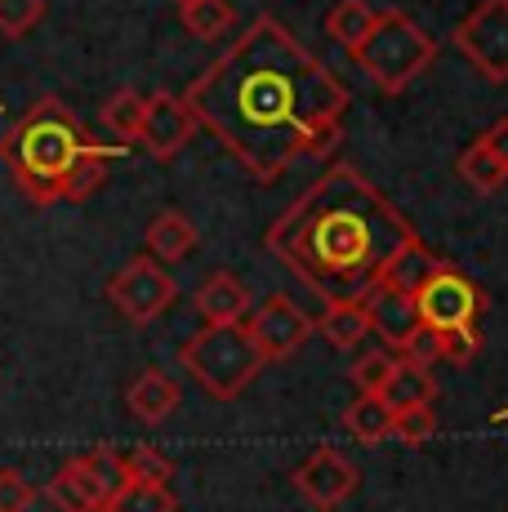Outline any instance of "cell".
<instances>
[{
  "instance_id": "obj_8",
  "label": "cell",
  "mask_w": 508,
  "mask_h": 512,
  "mask_svg": "<svg viewBox=\"0 0 508 512\" xmlns=\"http://www.w3.org/2000/svg\"><path fill=\"white\" fill-rule=\"evenodd\" d=\"M174 294H179V285H174V277L152 259V254L130 259L112 281H107L112 308L121 312L125 321H134V326H152L161 312H170Z\"/></svg>"
},
{
  "instance_id": "obj_25",
  "label": "cell",
  "mask_w": 508,
  "mask_h": 512,
  "mask_svg": "<svg viewBox=\"0 0 508 512\" xmlns=\"http://www.w3.org/2000/svg\"><path fill=\"white\" fill-rule=\"evenodd\" d=\"M107 512H179V499L170 486H156V481H125Z\"/></svg>"
},
{
  "instance_id": "obj_20",
  "label": "cell",
  "mask_w": 508,
  "mask_h": 512,
  "mask_svg": "<svg viewBox=\"0 0 508 512\" xmlns=\"http://www.w3.org/2000/svg\"><path fill=\"white\" fill-rule=\"evenodd\" d=\"M379 397H384L393 410L433 406V397H437V379H433V370H424V366H410V361L397 357L393 379L384 383V392H379Z\"/></svg>"
},
{
  "instance_id": "obj_21",
  "label": "cell",
  "mask_w": 508,
  "mask_h": 512,
  "mask_svg": "<svg viewBox=\"0 0 508 512\" xmlns=\"http://www.w3.org/2000/svg\"><path fill=\"white\" fill-rule=\"evenodd\" d=\"M375 14L379 9H370L366 0H335V9L326 14V36L353 54V49L370 36V27H375Z\"/></svg>"
},
{
  "instance_id": "obj_27",
  "label": "cell",
  "mask_w": 508,
  "mask_h": 512,
  "mask_svg": "<svg viewBox=\"0 0 508 512\" xmlns=\"http://www.w3.org/2000/svg\"><path fill=\"white\" fill-rule=\"evenodd\" d=\"M125 477H130V481H156V486H170L174 464L161 455V450L139 446V450H130V455H125Z\"/></svg>"
},
{
  "instance_id": "obj_16",
  "label": "cell",
  "mask_w": 508,
  "mask_h": 512,
  "mask_svg": "<svg viewBox=\"0 0 508 512\" xmlns=\"http://www.w3.org/2000/svg\"><path fill=\"white\" fill-rule=\"evenodd\" d=\"M143 245H148V254L156 263H179V259H188V254L197 250V228H192L188 214L161 210V214H152Z\"/></svg>"
},
{
  "instance_id": "obj_29",
  "label": "cell",
  "mask_w": 508,
  "mask_h": 512,
  "mask_svg": "<svg viewBox=\"0 0 508 512\" xmlns=\"http://www.w3.org/2000/svg\"><path fill=\"white\" fill-rule=\"evenodd\" d=\"M402 361L433 370L437 361H442V330H433V326H424V321H419V326L406 334V343H402Z\"/></svg>"
},
{
  "instance_id": "obj_2",
  "label": "cell",
  "mask_w": 508,
  "mask_h": 512,
  "mask_svg": "<svg viewBox=\"0 0 508 512\" xmlns=\"http://www.w3.org/2000/svg\"><path fill=\"white\" fill-rule=\"evenodd\" d=\"M415 236L406 214L357 165L335 161L268 228V250L326 303H366L393 254Z\"/></svg>"
},
{
  "instance_id": "obj_31",
  "label": "cell",
  "mask_w": 508,
  "mask_h": 512,
  "mask_svg": "<svg viewBox=\"0 0 508 512\" xmlns=\"http://www.w3.org/2000/svg\"><path fill=\"white\" fill-rule=\"evenodd\" d=\"M477 352H482V334H477V326L442 330V361H451V366H473Z\"/></svg>"
},
{
  "instance_id": "obj_17",
  "label": "cell",
  "mask_w": 508,
  "mask_h": 512,
  "mask_svg": "<svg viewBox=\"0 0 508 512\" xmlns=\"http://www.w3.org/2000/svg\"><path fill=\"white\" fill-rule=\"evenodd\" d=\"M437 268H446V259H437V254L415 236V241H406L402 250L393 254V263L384 268V277H379V281L393 285V290H402V294H410V299H415L419 285L433 277Z\"/></svg>"
},
{
  "instance_id": "obj_32",
  "label": "cell",
  "mask_w": 508,
  "mask_h": 512,
  "mask_svg": "<svg viewBox=\"0 0 508 512\" xmlns=\"http://www.w3.org/2000/svg\"><path fill=\"white\" fill-rule=\"evenodd\" d=\"M36 495H41V490L18 468H0V512H27L36 504Z\"/></svg>"
},
{
  "instance_id": "obj_4",
  "label": "cell",
  "mask_w": 508,
  "mask_h": 512,
  "mask_svg": "<svg viewBox=\"0 0 508 512\" xmlns=\"http://www.w3.org/2000/svg\"><path fill=\"white\" fill-rule=\"evenodd\" d=\"M179 361L214 401H237L254 383V374L268 366L263 352L254 348L246 321H223V326L197 330L179 348Z\"/></svg>"
},
{
  "instance_id": "obj_6",
  "label": "cell",
  "mask_w": 508,
  "mask_h": 512,
  "mask_svg": "<svg viewBox=\"0 0 508 512\" xmlns=\"http://www.w3.org/2000/svg\"><path fill=\"white\" fill-rule=\"evenodd\" d=\"M125 481H130L125 477V455L112 446H99L67 459L45 486V499L58 512H107Z\"/></svg>"
},
{
  "instance_id": "obj_14",
  "label": "cell",
  "mask_w": 508,
  "mask_h": 512,
  "mask_svg": "<svg viewBox=\"0 0 508 512\" xmlns=\"http://www.w3.org/2000/svg\"><path fill=\"white\" fill-rule=\"evenodd\" d=\"M179 401H183V392H179V383L170 379L165 370H143L139 379L125 388V406H130V415L139 419V423H148V428H156V423H165L179 410Z\"/></svg>"
},
{
  "instance_id": "obj_30",
  "label": "cell",
  "mask_w": 508,
  "mask_h": 512,
  "mask_svg": "<svg viewBox=\"0 0 508 512\" xmlns=\"http://www.w3.org/2000/svg\"><path fill=\"white\" fill-rule=\"evenodd\" d=\"M397 357L393 352H366V357L353 361V383L361 392H384V383L393 379Z\"/></svg>"
},
{
  "instance_id": "obj_15",
  "label": "cell",
  "mask_w": 508,
  "mask_h": 512,
  "mask_svg": "<svg viewBox=\"0 0 508 512\" xmlns=\"http://www.w3.org/2000/svg\"><path fill=\"white\" fill-rule=\"evenodd\" d=\"M192 303H197V312L205 317V326H223V321H241L250 312V290L232 272H210L197 285Z\"/></svg>"
},
{
  "instance_id": "obj_35",
  "label": "cell",
  "mask_w": 508,
  "mask_h": 512,
  "mask_svg": "<svg viewBox=\"0 0 508 512\" xmlns=\"http://www.w3.org/2000/svg\"><path fill=\"white\" fill-rule=\"evenodd\" d=\"M495 419H500V423H504V419H508V410H500V415H495Z\"/></svg>"
},
{
  "instance_id": "obj_1",
  "label": "cell",
  "mask_w": 508,
  "mask_h": 512,
  "mask_svg": "<svg viewBox=\"0 0 508 512\" xmlns=\"http://www.w3.org/2000/svg\"><path fill=\"white\" fill-rule=\"evenodd\" d=\"M183 103L254 179L272 183L304 156L335 152L353 94L277 18L259 14L188 85Z\"/></svg>"
},
{
  "instance_id": "obj_11",
  "label": "cell",
  "mask_w": 508,
  "mask_h": 512,
  "mask_svg": "<svg viewBox=\"0 0 508 512\" xmlns=\"http://www.w3.org/2000/svg\"><path fill=\"white\" fill-rule=\"evenodd\" d=\"M254 348L263 352V361H286L295 357L299 348L308 343L312 321L299 312V303H290L286 294H272L263 308H254V317L246 321Z\"/></svg>"
},
{
  "instance_id": "obj_26",
  "label": "cell",
  "mask_w": 508,
  "mask_h": 512,
  "mask_svg": "<svg viewBox=\"0 0 508 512\" xmlns=\"http://www.w3.org/2000/svg\"><path fill=\"white\" fill-rule=\"evenodd\" d=\"M45 18V0H0V36L18 41Z\"/></svg>"
},
{
  "instance_id": "obj_7",
  "label": "cell",
  "mask_w": 508,
  "mask_h": 512,
  "mask_svg": "<svg viewBox=\"0 0 508 512\" xmlns=\"http://www.w3.org/2000/svg\"><path fill=\"white\" fill-rule=\"evenodd\" d=\"M455 49L482 81L508 85V0H477L455 23Z\"/></svg>"
},
{
  "instance_id": "obj_34",
  "label": "cell",
  "mask_w": 508,
  "mask_h": 512,
  "mask_svg": "<svg viewBox=\"0 0 508 512\" xmlns=\"http://www.w3.org/2000/svg\"><path fill=\"white\" fill-rule=\"evenodd\" d=\"M174 5H179V9H188V5H197V0H174Z\"/></svg>"
},
{
  "instance_id": "obj_10",
  "label": "cell",
  "mask_w": 508,
  "mask_h": 512,
  "mask_svg": "<svg viewBox=\"0 0 508 512\" xmlns=\"http://www.w3.org/2000/svg\"><path fill=\"white\" fill-rule=\"evenodd\" d=\"M361 472L357 464L335 446H317L304 464L295 468V490L308 499L317 512H335L344 499H353Z\"/></svg>"
},
{
  "instance_id": "obj_13",
  "label": "cell",
  "mask_w": 508,
  "mask_h": 512,
  "mask_svg": "<svg viewBox=\"0 0 508 512\" xmlns=\"http://www.w3.org/2000/svg\"><path fill=\"white\" fill-rule=\"evenodd\" d=\"M366 312H370V330H375L393 352H402L406 334L419 326L415 299L402 294V290H393V285H384V281H379L375 290L366 294Z\"/></svg>"
},
{
  "instance_id": "obj_12",
  "label": "cell",
  "mask_w": 508,
  "mask_h": 512,
  "mask_svg": "<svg viewBox=\"0 0 508 512\" xmlns=\"http://www.w3.org/2000/svg\"><path fill=\"white\" fill-rule=\"evenodd\" d=\"M201 125H197V116H192V107L183 103L179 94H152L148 98V116H143V134H139V143H143V152L152 156V161H174V156L188 147V139L197 134Z\"/></svg>"
},
{
  "instance_id": "obj_9",
  "label": "cell",
  "mask_w": 508,
  "mask_h": 512,
  "mask_svg": "<svg viewBox=\"0 0 508 512\" xmlns=\"http://www.w3.org/2000/svg\"><path fill=\"white\" fill-rule=\"evenodd\" d=\"M482 308H486L482 290H477V285L468 281L464 272H455L451 263H446V268H437L433 277L419 285V294H415V312H419V321H424V326H433V330L477 326Z\"/></svg>"
},
{
  "instance_id": "obj_24",
  "label": "cell",
  "mask_w": 508,
  "mask_h": 512,
  "mask_svg": "<svg viewBox=\"0 0 508 512\" xmlns=\"http://www.w3.org/2000/svg\"><path fill=\"white\" fill-rule=\"evenodd\" d=\"M183 27H188L197 41H219V36L232 32V23H237V9L228 5V0H197V5L179 9Z\"/></svg>"
},
{
  "instance_id": "obj_22",
  "label": "cell",
  "mask_w": 508,
  "mask_h": 512,
  "mask_svg": "<svg viewBox=\"0 0 508 512\" xmlns=\"http://www.w3.org/2000/svg\"><path fill=\"white\" fill-rule=\"evenodd\" d=\"M143 116H148V98H143L139 90H116V94L103 103V125L116 134V143H121V147L139 143Z\"/></svg>"
},
{
  "instance_id": "obj_18",
  "label": "cell",
  "mask_w": 508,
  "mask_h": 512,
  "mask_svg": "<svg viewBox=\"0 0 508 512\" xmlns=\"http://www.w3.org/2000/svg\"><path fill=\"white\" fill-rule=\"evenodd\" d=\"M312 330H321V339L330 348L348 352L370 334V312H366V303H326V312L312 321Z\"/></svg>"
},
{
  "instance_id": "obj_28",
  "label": "cell",
  "mask_w": 508,
  "mask_h": 512,
  "mask_svg": "<svg viewBox=\"0 0 508 512\" xmlns=\"http://www.w3.org/2000/svg\"><path fill=\"white\" fill-rule=\"evenodd\" d=\"M437 432V415L433 406H410V410H393V437L406 446H424Z\"/></svg>"
},
{
  "instance_id": "obj_23",
  "label": "cell",
  "mask_w": 508,
  "mask_h": 512,
  "mask_svg": "<svg viewBox=\"0 0 508 512\" xmlns=\"http://www.w3.org/2000/svg\"><path fill=\"white\" fill-rule=\"evenodd\" d=\"M459 179H464L468 187H473L477 196H495L500 192V187L508 183V170L500 161H495L491 152H486L482 143H473V147H464V152H459Z\"/></svg>"
},
{
  "instance_id": "obj_3",
  "label": "cell",
  "mask_w": 508,
  "mask_h": 512,
  "mask_svg": "<svg viewBox=\"0 0 508 512\" xmlns=\"http://www.w3.org/2000/svg\"><path fill=\"white\" fill-rule=\"evenodd\" d=\"M125 156V147L94 143L81 116L63 98L45 94L14 121L0 139V161L14 174V187L32 205H81L107 183V165Z\"/></svg>"
},
{
  "instance_id": "obj_5",
  "label": "cell",
  "mask_w": 508,
  "mask_h": 512,
  "mask_svg": "<svg viewBox=\"0 0 508 512\" xmlns=\"http://www.w3.org/2000/svg\"><path fill=\"white\" fill-rule=\"evenodd\" d=\"M437 58V45L406 9H379L370 36L353 49V63L384 94H402L419 72Z\"/></svg>"
},
{
  "instance_id": "obj_33",
  "label": "cell",
  "mask_w": 508,
  "mask_h": 512,
  "mask_svg": "<svg viewBox=\"0 0 508 512\" xmlns=\"http://www.w3.org/2000/svg\"><path fill=\"white\" fill-rule=\"evenodd\" d=\"M477 143H482L486 152H491L495 161H500L504 170H508V116H500V121H495L491 130H486V134H482V139H477Z\"/></svg>"
},
{
  "instance_id": "obj_19",
  "label": "cell",
  "mask_w": 508,
  "mask_h": 512,
  "mask_svg": "<svg viewBox=\"0 0 508 512\" xmlns=\"http://www.w3.org/2000/svg\"><path fill=\"white\" fill-rule=\"evenodd\" d=\"M344 428L353 432L361 446H379L393 437V406L379 392H361L353 406L344 410Z\"/></svg>"
}]
</instances>
